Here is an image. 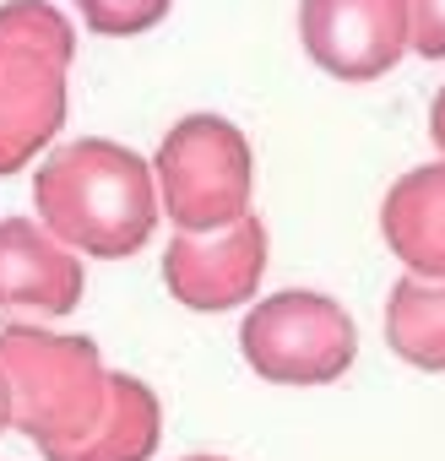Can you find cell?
Listing matches in <instances>:
<instances>
[{"label": "cell", "mask_w": 445, "mask_h": 461, "mask_svg": "<svg viewBox=\"0 0 445 461\" xmlns=\"http://www.w3.org/2000/svg\"><path fill=\"white\" fill-rule=\"evenodd\" d=\"M33 217L87 261H131L163 222L158 174L109 136L55 141L33 168Z\"/></svg>", "instance_id": "cell-1"}, {"label": "cell", "mask_w": 445, "mask_h": 461, "mask_svg": "<svg viewBox=\"0 0 445 461\" xmlns=\"http://www.w3.org/2000/svg\"><path fill=\"white\" fill-rule=\"evenodd\" d=\"M0 375L12 385V429H23L39 450L77 445L109 407L104 348L82 331L39 321L0 326Z\"/></svg>", "instance_id": "cell-2"}, {"label": "cell", "mask_w": 445, "mask_h": 461, "mask_svg": "<svg viewBox=\"0 0 445 461\" xmlns=\"http://www.w3.org/2000/svg\"><path fill=\"white\" fill-rule=\"evenodd\" d=\"M152 174H158V201H163V217L174 222V234L234 228L256 195L250 136L229 114H212V109L179 114L163 131L152 152Z\"/></svg>", "instance_id": "cell-3"}, {"label": "cell", "mask_w": 445, "mask_h": 461, "mask_svg": "<svg viewBox=\"0 0 445 461\" xmlns=\"http://www.w3.org/2000/svg\"><path fill=\"white\" fill-rule=\"evenodd\" d=\"M240 353L272 385H331L359 358V326L331 294L283 288L245 310Z\"/></svg>", "instance_id": "cell-4"}, {"label": "cell", "mask_w": 445, "mask_h": 461, "mask_svg": "<svg viewBox=\"0 0 445 461\" xmlns=\"http://www.w3.org/2000/svg\"><path fill=\"white\" fill-rule=\"evenodd\" d=\"M267 256H272L267 222L245 212L234 228H217V234H174L163 250V288L195 315H222L256 304Z\"/></svg>", "instance_id": "cell-5"}, {"label": "cell", "mask_w": 445, "mask_h": 461, "mask_svg": "<svg viewBox=\"0 0 445 461\" xmlns=\"http://www.w3.org/2000/svg\"><path fill=\"white\" fill-rule=\"evenodd\" d=\"M299 44L337 82H375L413 50L407 0H299Z\"/></svg>", "instance_id": "cell-6"}, {"label": "cell", "mask_w": 445, "mask_h": 461, "mask_svg": "<svg viewBox=\"0 0 445 461\" xmlns=\"http://www.w3.org/2000/svg\"><path fill=\"white\" fill-rule=\"evenodd\" d=\"M87 267L39 217H0V326L60 321L82 304Z\"/></svg>", "instance_id": "cell-7"}, {"label": "cell", "mask_w": 445, "mask_h": 461, "mask_svg": "<svg viewBox=\"0 0 445 461\" xmlns=\"http://www.w3.org/2000/svg\"><path fill=\"white\" fill-rule=\"evenodd\" d=\"M71 120V60L28 44H0V179L55 147Z\"/></svg>", "instance_id": "cell-8"}, {"label": "cell", "mask_w": 445, "mask_h": 461, "mask_svg": "<svg viewBox=\"0 0 445 461\" xmlns=\"http://www.w3.org/2000/svg\"><path fill=\"white\" fill-rule=\"evenodd\" d=\"M380 234L413 277L445 283V158L391 179L380 201Z\"/></svg>", "instance_id": "cell-9"}, {"label": "cell", "mask_w": 445, "mask_h": 461, "mask_svg": "<svg viewBox=\"0 0 445 461\" xmlns=\"http://www.w3.org/2000/svg\"><path fill=\"white\" fill-rule=\"evenodd\" d=\"M163 439V402L141 375L109 369V407L98 418L93 434H82L77 445H55L44 450V461H152Z\"/></svg>", "instance_id": "cell-10"}, {"label": "cell", "mask_w": 445, "mask_h": 461, "mask_svg": "<svg viewBox=\"0 0 445 461\" xmlns=\"http://www.w3.org/2000/svg\"><path fill=\"white\" fill-rule=\"evenodd\" d=\"M386 348L429 375H445V283L402 272L386 294Z\"/></svg>", "instance_id": "cell-11"}, {"label": "cell", "mask_w": 445, "mask_h": 461, "mask_svg": "<svg viewBox=\"0 0 445 461\" xmlns=\"http://www.w3.org/2000/svg\"><path fill=\"white\" fill-rule=\"evenodd\" d=\"M0 44H28L77 60V28L55 0H0Z\"/></svg>", "instance_id": "cell-12"}, {"label": "cell", "mask_w": 445, "mask_h": 461, "mask_svg": "<svg viewBox=\"0 0 445 461\" xmlns=\"http://www.w3.org/2000/svg\"><path fill=\"white\" fill-rule=\"evenodd\" d=\"M82 12V23L104 39H136V33H152L174 0H71Z\"/></svg>", "instance_id": "cell-13"}, {"label": "cell", "mask_w": 445, "mask_h": 461, "mask_svg": "<svg viewBox=\"0 0 445 461\" xmlns=\"http://www.w3.org/2000/svg\"><path fill=\"white\" fill-rule=\"evenodd\" d=\"M407 23H413V55L445 60V0H407Z\"/></svg>", "instance_id": "cell-14"}, {"label": "cell", "mask_w": 445, "mask_h": 461, "mask_svg": "<svg viewBox=\"0 0 445 461\" xmlns=\"http://www.w3.org/2000/svg\"><path fill=\"white\" fill-rule=\"evenodd\" d=\"M429 136H434V147L445 158V82L434 87V104H429Z\"/></svg>", "instance_id": "cell-15"}, {"label": "cell", "mask_w": 445, "mask_h": 461, "mask_svg": "<svg viewBox=\"0 0 445 461\" xmlns=\"http://www.w3.org/2000/svg\"><path fill=\"white\" fill-rule=\"evenodd\" d=\"M12 429V385H6V375H0V434Z\"/></svg>", "instance_id": "cell-16"}, {"label": "cell", "mask_w": 445, "mask_h": 461, "mask_svg": "<svg viewBox=\"0 0 445 461\" xmlns=\"http://www.w3.org/2000/svg\"><path fill=\"white\" fill-rule=\"evenodd\" d=\"M179 461H229V456H179Z\"/></svg>", "instance_id": "cell-17"}]
</instances>
